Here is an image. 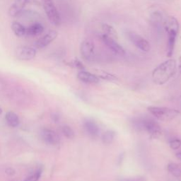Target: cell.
I'll list each match as a JSON object with an SVG mask.
<instances>
[{
  "instance_id": "obj_3",
  "label": "cell",
  "mask_w": 181,
  "mask_h": 181,
  "mask_svg": "<svg viewBox=\"0 0 181 181\" xmlns=\"http://www.w3.org/2000/svg\"><path fill=\"white\" fill-rule=\"evenodd\" d=\"M148 110L158 120L165 122L173 120L180 115V112L176 109L165 107L151 106L148 108Z\"/></svg>"
},
{
  "instance_id": "obj_5",
  "label": "cell",
  "mask_w": 181,
  "mask_h": 181,
  "mask_svg": "<svg viewBox=\"0 0 181 181\" xmlns=\"http://www.w3.org/2000/svg\"><path fill=\"white\" fill-rule=\"evenodd\" d=\"M126 35L132 43L135 45L137 48H139L143 52H149L150 50V45L148 41H146L138 33H135V31H127Z\"/></svg>"
},
{
  "instance_id": "obj_6",
  "label": "cell",
  "mask_w": 181,
  "mask_h": 181,
  "mask_svg": "<svg viewBox=\"0 0 181 181\" xmlns=\"http://www.w3.org/2000/svg\"><path fill=\"white\" fill-rule=\"evenodd\" d=\"M80 51L82 57L85 60L89 62L93 61L95 58V45L92 41L89 40H85L81 42L80 46Z\"/></svg>"
},
{
  "instance_id": "obj_26",
  "label": "cell",
  "mask_w": 181,
  "mask_h": 181,
  "mask_svg": "<svg viewBox=\"0 0 181 181\" xmlns=\"http://www.w3.org/2000/svg\"><path fill=\"white\" fill-rule=\"evenodd\" d=\"M73 64H74V67L77 68V69H79V70H83L84 69V67L83 65V64H82L81 62L77 59H76L73 62Z\"/></svg>"
},
{
  "instance_id": "obj_4",
  "label": "cell",
  "mask_w": 181,
  "mask_h": 181,
  "mask_svg": "<svg viewBox=\"0 0 181 181\" xmlns=\"http://www.w3.org/2000/svg\"><path fill=\"white\" fill-rule=\"evenodd\" d=\"M42 3L49 21L53 25L60 26L61 24V18L53 0H42Z\"/></svg>"
},
{
  "instance_id": "obj_2",
  "label": "cell",
  "mask_w": 181,
  "mask_h": 181,
  "mask_svg": "<svg viewBox=\"0 0 181 181\" xmlns=\"http://www.w3.org/2000/svg\"><path fill=\"white\" fill-rule=\"evenodd\" d=\"M134 123L138 129L146 131L153 139H157L161 135L159 125L150 118H139Z\"/></svg>"
},
{
  "instance_id": "obj_9",
  "label": "cell",
  "mask_w": 181,
  "mask_h": 181,
  "mask_svg": "<svg viewBox=\"0 0 181 181\" xmlns=\"http://www.w3.org/2000/svg\"><path fill=\"white\" fill-rule=\"evenodd\" d=\"M57 36V33L55 31H50L43 36L38 40L35 42V48L37 49H42L50 45Z\"/></svg>"
},
{
  "instance_id": "obj_13",
  "label": "cell",
  "mask_w": 181,
  "mask_h": 181,
  "mask_svg": "<svg viewBox=\"0 0 181 181\" xmlns=\"http://www.w3.org/2000/svg\"><path fill=\"white\" fill-rule=\"evenodd\" d=\"M77 77L80 81L87 84H97L99 81V78L96 75L84 70L78 73Z\"/></svg>"
},
{
  "instance_id": "obj_28",
  "label": "cell",
  "mask_w": 181,
  "mask_h": 181,
  "mask_svg": "<svg viewBox=\"0 0 181 181\" xmlns=\"http://www.w3.org/2000/svg\"><path fill=\"white\" fill-rule=\"evenodd\" d=\"M179 59H178V61H179V69L181 71V37L180 38V41H179Z\"/></svg>"
},
{
  "instance_id": "obj_7",
  "label": "cell",
  "mask_w": 181,
  "mask_h": 181,
  "mask_svg": "<svg viewBox=\"0 0 181 181\" xmlns=\"http://www.w3.org/2000/svg\"><path fill=\"white\" fill-rule=\"evenodd\" d=\"M15 55L17 59L28 61V60L33 59L35 57L36 50L31 47L21 46L16 49Z\"/></svg>"
},
{
  "instance_id": "obj_24",
  "label": "cell",
  "mask_w": 181,
  "mask_h": 181,
  "mask_svg": "<svg viewBox=\"0 0 181 181\" xmlns=\"http://www.w3.org/2000/svg\"><path fill=\"white\" fill-rule=\"evenodd\" d=\"M170 147L173 150H176V149H179L181 146V140L179 139H175L171 140L170 142Z\"/></svg>"
},
{
  "instance_id": "obj_23",
  "label": "cell",
  "mask_w": 181,
  "mask_h": 181,
  "mask_svg": "<svg viewBox=\"0 0 181 181\" xmlns=\"http://www.w3.org/2000/svg\"><path fill=\"white\" fill-rule=\"evenodd\" d=\"M42 169L39 168L36 171H35V173H33V175H31L28 177L24 181H38L39 180L40 177H41V173H42Z\"/></svg>"
},
{
  "instance_id": "obj_11",
  "label": "cell",
  "mask_w": 181,
  "mask_h": 181,
  "mask_svg": "<svg viewBox=\"0 0 181 181\" xmlns=\"http://www.w3.org/2000/svg\"><path fill=\"white\" fill-rule=\"evenodd\" d=\"M41 137L45 142L50 145H56L60 142L59 135L52 129L46 128L42 129Z\"/></svg>"
},
{
  "instance_id": "obj_14",
  "label": "cell",
  "mask_w": 181,
  "mask_h": 181,
  "mask_svg": "<svg viewBox=\"0 0 181 181\" xmlns=\"http://www.w3.org/2000/svg\"><path fill=\"white\" fill-rule=\"evenodd\" d=\"M84 129L88 133L89 135H90L92 137H97L100 132L99 127L96 123L94 121L91 120H87L84 122Z\"/></svg>"
},
{
  "instance_id": "obj_19",
  "label": "cell",
  "mask_w": 181,
  "mask_h": 181,
  "mask_svg": "<svg viewBox=\"0 0 181 181\" xmlns=\"http://www.w3.org/2000/svg\"><path fill=\"white\" fill-rule=\"evenodd\" d=\"M168 171L171 173V175L175 176L176 178H179L181 176V169L175 163H170L168 165Z\"/></svg>"
},
{
  "instance_id": "obj_25",
  "label": "cell",
  "mask_w": 181,
  "mask_h": 181,
  "mask_svg": "<svg viewBox=\"0 0 181 181\" xmlns=\"http://www.w3.org/2000/svg\"><path fill=\"white\" fill-rule=\"evenodd\" d=\"M120 181H147V180L144 177L139 176V177H135V178H125V179H122V180H120Z\"/></svg>"
},
{
  "instance_id": "obj_10",
  "label": "cell",
  "mask_w": 181,
  "mask_h": 181,
  "mask_svg": "<svg viewBox=\"0 0 181 181\" xmlns=\"http://www.w3.org/2000/svg\"><path fill=\"white\" fill-rule=\"evenodd\" d=\"M164 26L168 35H177L179 32V23L174 16H168L164 21Z\"/></svg>"
},
{
  "instance_id": "obj_8",
  "label": "cell",
  "mask_w": 181,
  "mask_h": 181,
  "mask_svg": "<svg viewBox=\"0 0 181 181\" xmlns=\"http://www.w3.org/2000/svg\"><path fill=\"white\" fill-rule=\"evenodd\" d=\"M100 37H101V40L104 42V44L110 50H112V52L115 53V54L122 56L125 55V51L123 48L120 44L118 43L116 40L110 37L107 36V35L103 34V33Z\"/></svg>"
},
{
  "instance_id": "obj_30",
  "label": "cell",
  "mask_w": 181,
  "mask_h": 181,
  "mask_svg": "<svg viewBox=\"0 0 181 181\" xmlns=\"http://www.w3.org/2000/svg\"><path fill=\"white\" fill-rule=\"evenodd\" d=\"M2 113V108H0V115H1Z\"/></svg>"
},
{
  "instance_id": "obj_20",
  "label": "cell",
  "mask_w": 181,
  "mask_h": 181,
  "mask_svg": "<svg viewBox=\"0 0 181 181\" xmlns=\"http://www.w3.org/2000/svg\"><path fill=\"white\" fill-rule=\"evenodd\" d=\"M115 134L113 131L108 130L104 132L102 135V142L105 144H110L113 142Z\"/></svg>"
},
{
  "instance_id": "obj_21",
  "label": "cell",
  "mask_w": 181,
  "mask_h": 181,
  "mask_svg": "<svg viewBox=\"0 0 181 181\" xmlns=\"http://www.w3.org/2000/svg\"><path fill=\"white\" fill-rule=\"evenodd\" d=\"M96 76L98 78H102V79H107V80H111V81L112 80L117 79V78H116L114 75L103 70H97Z\"/></svg>"
},
{
  "instance_id": "obj_16",
  "label": "cell",
  "mask_w": 181,
  "mask_h": 181,
  "mask_svg": "<svg viewBox=\"0 0 181 181\" xmlns=\"http://www.w3.org/2000/svg\"><path fill=\"white\" fill-rule=\"evenodd\" d=\"M101 28L103 31V34L106 35L108 37H110L115 40H118V33L113 26L107 24H103L101 26Z\"/></svg>"
},
{
  "instance_id": "obj_1",
  "label": "cell",
  "mask_w": 181,
  "mask_h": 181,
  "mask_svg": "<svg viewBox=\"0 0 181 181\" xmlns=\"http://www.w3.org/2000/svg\"><path fill=\"white\" fill-rule=\"evenodd\" d=\"M176 67V61L173 59L168 60L158 65L152 73V79L154 83L158 85L166 84L175 74Z\"/></svg>"
},
{
  "instance_id": "obj_22",
  "label": "cell",
  "mask_w": 181,
  "mask_h": 181,
  "mask_svg": "<svg viewBox=\"0 0 181 181\" xmlns=\"http://www.w3.org/2000/svg\"><path fill=\"white\" fill-rule=\"evenodd\" d=\"M62 132L63 135L68 139H72L74 137V132L70 126L64 125L62 127Z\"/></svg>"
},
{
  "instance_id": "obj_29",
  "label": "cell",
  "mask_w": 181,
  "mask_h": 181,
  "mask_svg": "<svg viewBox=\"0 0 181 181\" xmlns=\"http://www.w3.org/2000/svg\"><path fill=\"white\" fill-rule=\"evenodd\" d=\"M176 157H177L178 159L181 160V152H179L178 154H176Z\"/></svg>"
},
{
  "instance_id": "obj_17",
  "label": "cell",
  "mask_w": 181,
  "mask_h": 181,
  "mask_svg": "<svg viewBox=\"0 0 181 181\" xmlns=\"http://www.w3.org/2000/svg\"><path fill=\"white\" fill-rule=\"evenodd\" d=\"M12 30L18 37H23L26 34V28L17 21H14L12 23Z\"/></svg>"
},
{
  "instance_id": "obj_12",
  "label": "cell",
  "mask_w": 181,
  "mask_h": 181,
  "mask_svg": "<svg viewBox=\"0 0 181 181\" xmlns=\"http://www.w3.org/2000/svg\"><path fill=\"white\" fill-rule=\"evenodd\" d=\"M28 4V0H16L9 9V14L12 17H16L24 12V8Z\"/></svg>"
},
{
  "instance_id": "obj_27",
  "label": "cell",
  "mask_w": 181,
  "mask_h": 181,
  "mask_svg": "<svg viewBox=\"0 0 181 181\" xmlns=\"http://www.w3.org/2000/svg\"><path fill=\"white\" fill-rule=\"evenodd\" d=\"M5 173L9 176H14L15 174V171L12 168H8L6 169Z\"/></svg>"
},
{
  "instance_id": "obj_15",
  "label": "cell",
  "mask_w": 181,
  "mask_h": 181,
  "mask_svg": "<svg viewBox=\"0 0 181 181\" xmlns=\"http://www.w3.org/2000/svg\"><path fill=\"white\" fill-rule=\"evenodd\" d=\"M44 27L41 24L34 23L26 28V34L28 36H36L43 33Z\"/></svg>"
},
{
  "instance_id": "obj_18",
  "label": "cell",
  "mask_w": 181,
  "mask_h": 181,
  "mask_svg": "<svg viewBox=\"0 0 181 181\" xmlns=\"http://www.w3.org/2000/svg\"><path fill=\"white\" fill-rule=\"evenodd\" d=\"M6 120L11 127H16L19 125V118L14 112H8L6 115Z\"/></svg>"
}]
</instances>
